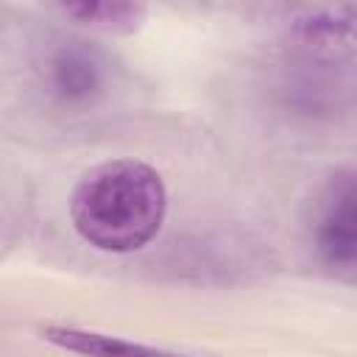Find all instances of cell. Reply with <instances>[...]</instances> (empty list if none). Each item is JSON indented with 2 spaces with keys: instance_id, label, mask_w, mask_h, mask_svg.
<instances>
[{
  "instance_id": "277c9868",
  "label": "cell",
  "mask_w": 357,
  "mask_h": 357,
  "mask_svg": "<svg viewBox=\"0 0 357 357\" xmlns=\"http://www.w3.org/2000/svg\"><path fill=\"white\" fill-rule=\"evenodd\" d=\"M290 42L318 61L346 59L357 53V8L354 6H315L301 8L287 22Z\"/></svg>"
},
{
  "instance_id": "5b68a950",
  "label": "cell",
  "mask_w": 357,
  "mask_h": 357,
  "mask_svg": "<svg viewBox=\"0 0 357 357\" xmlns=\"http://www.w3.org/2000/svg\"><path fill=\"white\" fill-rule=\"evenodd\" d=\"M42 337L84 357H184V354L162 351V349L142 346L134 340L109 337L100 332H86V329H70V326H45Z\"/></svg>"
},
{
  "instance_id": "6da1fadb",
  "label": "cell",
  "mask_w": 357,
  "mask_h": 357,
  "mask_svg": "<svg viewBox=\"0 0 357 357\" xmlns=\"http://www.w3.org/2000/svg\"><path fill=\"white\" fill-rule=\"evenodd\" d=\"M165 206V184L151 165L112 159L78 181L70 215L89 245L123 254L142 248L159 231Z\"/></svg>"
},
{
  "instance_id": "3957f363",
  "label": "cell",
  "mask_w": 357,
  "mask_h": 357,
  "mask_svg": "<svg viewBox=\"0 0 357 357\" xmlns=\"http://www.w3.org/2000/svg\"><path fill=\"white\" fill-rule=\"evenodd\" d=\"M312 243L326 268L357 271V173L335 178L326 190L312 223Z\"/></svg>"
},
{
  "instance_id": "7a4b0ae2",
  "label": "cell",
  "mask_w": 357,
  "mask_h": 357,
  "mask_svg": "<svg viewBox=\"0 0 357 357\" xmlns=\"http://www.w3.org/2000/svg\"><path fill=\"white\" fill-rule=\"evenodd\" d=\"M109 67V59L98 47L81 39H61L45 53L42 81L56 103L67 109H84L106 92L112 75Z\"/></svg>"
},
{
  "instance_id": "8992f818",
  "label": "cell",
  "mask_w": 357,
  "mask_h": 357,
  "mask_svg": "<svg viewBox=\"0 0 357 357\" xmlns=\"http://www.w3.org/2000/svg\"><path fill=\"white\" fill-rule=\"evenodd\" d=\"M59 8L64 17L114 33H128L145 20V6L139 3H67Z\"/></svg>"
}]
</instances>
